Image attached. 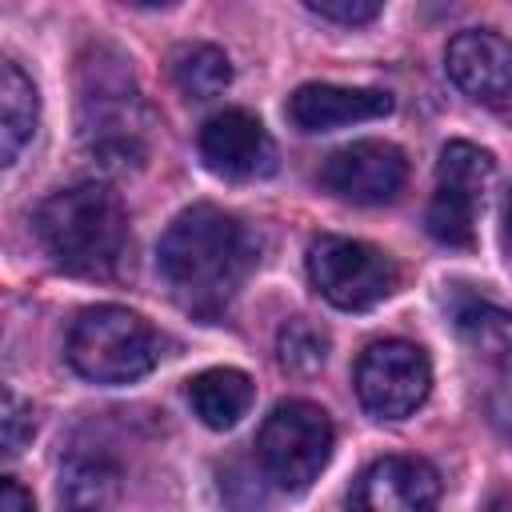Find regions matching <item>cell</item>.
<instances>
[{
  "label": "cell",
  "instance_id": "e0dca14e",
  "mask_svg": "<svg viewBox=\"0 0 512 512\" xmlns=\"http://www.w3.org/2000/svg\"><path fill=\"white\" fill-rule=\"evenodd\" d=\"M456 328L480 360H488L492 368H500L504 380H512V312L484 300H468L464 308H456Z\"/></svg>",
  "mask_w": 512,
  "mask_h": 512
},
{
  "label": "cell",
  "instance_id": "603a6c76",
  "mask_svg": "<svg viewBox=\"0 0 512 512\" xmlns=\"http://www.w3.org/2000/svg\"><path fill=\"white\" fill-rule=\"evenodd\" d=\"M488 512H512V492H500V496L488 504Z\"/></svg>",
  "mask_w": 512,
  "mask_h": 512
},
{
  "label": "cell",
  "instance_id": "9c48e42d",
  "mask_svg": "<svg viewBox=\"0 0 512 512\" xmlns=\"http://www.w3.org/2000/svg\"><path fill=\"white\" fill-rule=\"evenodd\" d=\"M408 180V160L388 140H356L320 164V184L352 204H388Z\"/></svg>",
  "mask_w": 512,
  "mask_h": 512
},
{
  "label": "cell",
  "instance_id": "44dd1931",
  "mask_svg": "<svg viewBox=\"0 0 512 512\" xmlns=\"http://www.w3.org/2000/svg\"><path fill=\"white\" fill-rule=\"evenodd\" d=\"M312 16L320 20H336V24H368L380 16L376 0H308L304 4Z\"/></svg>",
  "mask_w": 512,
  "mask_h": 512
},
{
  "label": "cell",
  "instance_id": "5b68a950",
  "mask_svg": "<svg viewBox=\"0 0 512 512\" xmlns=\"http://www.w3.org/2000/svg\"><path fill=\"white\" fill-rule=\"evenodd\" d=\"M332 420L312 400L276 404L256 432V460L284 492H304L332 456Z\"/></svg>",
  "mask_w": 512,
  "mask_h": 512
},
{
  "label": "cell",
  "instance_id": "8992f818",
  "mask_svg": "<svg viewBox=\"0 0 512 512\" xmlns=\"http://www.w3.org/2000/svg\"><path fill=\"white\" fill-rule=\"evenodd\" d=\"M492 176H496L492 152H484L468 140H448L440 148L436 192H432L428 212H424L432 240H440L448 248H468L476 240V212L484 208Z\"/></svg>",
  "mask_w": 512,
  "mask_h": 512
},
{
  "label": "cell",
  "instance_id": "6da1fadb",
  "mask_svg": "<svg viewBox=\"0 0 512 512\" xmlns=\"http://www.w3.org/2000/svg\"><path fill=\"white\" fill-rule=\"evenodd\" d=\"M248 264H252V244L244 224L212 204L184 208L156 244V268L172 300L184 312L208 320L228 308Z\"/></svg>",
  "mask_w": 512,
  "mask_h": 512
},
{
  "label": "cell",
  "instance_id": "9a60e30c",
  "mask_svg": "<svg viewBox=\"0 0 512 512\" xmlns=\"http://www.w3.org/2000/svg\"><path fill=\"white\" fill-rule=\"evenodd\" d=\"M56 492L68 512H104L120 492V468L104 452H72L60 464Z\"/></svg>",
  "mask_w": 512,
  "mask_h": 512
},
{
  "label": "cell",
  "instance_id": "3957f363",
  "mask_svg": "<svg viewBox=\"0 0 512 512\" xmlns=\"http://www.w3.org/2000/svg\"><path fill=\"white\" fill-rule=\"evenodd\" d=\"M76 92H80L76 100L80 144L88 148V156L108 172L140 168L148 156V144H144L148 116H144L128 60L108 44L88 48L76 68Z\"/></svg>",
  "mask_w": 512,
  "mask_h": 512
},
{
  "label": "cell",
  "instance_id": "7c38bea8",
  "mask_svg": "<svg viewBox=\"0 0 512 512\" xmlns=\"http://www.w3.org/2000/svg\"><path fill=\"white\" fill-rule=\"evenodd\" d=\"M452 84L480 104H512V44L488 28H464L444 48Z\"/></svg>",
  "mask_w": 512,
  "mask_h": 512
},
{
  "label": "cell",
  "instance_id": "30bf717a",
  "mask_svg": "<svg viewBox=\"0 0 512 512\" xmlns=\"http://www.w3.org/2000/svg\"><path fill=\"white\" fill-rule=\"evenodd\" d=\"M200 160L224 180H256L276 168V144L252 112L224 108L200 128Z\"/></svg>",
  "mask_w": 512,
  "mask_h": 512
},
{
  "label": "cell",
  "instance_id": "7a4b0ae2",
  "mask_svg": "<svg viewBox=\"0 0 512 512\" xmlns=\"http://www.w3.org/2000/svg\"><path fill=\"white\" fill-rule=\"evenodd\" d=\"M36 236L68 276L104 280L128 256V212L112 188L84 180L36 208Z\"/></svg>",
  "mask_w": 512,
  "mask_h": 512
},
{
  "label": "cell",
  "instance_id": "cb8c5ba5",
  "mask_svg": "<svg viewBox=\"0 0 512 512\" xmlns=\"http://www.w3.org/2000/svg\"><path fill=\"white\" fill-rule=\"evenodd\" d=\"M504 220H508V232H512V196H508V208H504Z\"/></svg>",
  "mask_w": 512,
  "mask_h": 512
},
{
  "label": "cell",
  "instance_id": "5bb4252c",
  "mask_svg": "<svg viewBox=\"0 0 512 512\" xmlns=\"http://www.w3.org/2000/svg\"><path fill=\"white\" fill-rule=\"evenodd\" d=\"M252 376L240 372V368H208L200 376L188 380V404L192 412L200 416V424L224 432V428H236L240 416L252 408Z\"/></svg>",
  "mask_w": 512,
  "mask_h": 512
},
{
  "label": "cell",
  "instance_id": "4fadbf2b",
  "mask_svg": "<svg viewBox=\"0 0 512 512\" xmlns=\"http://www.w3.org/2000/svg\"><path fill=\"white\" fill-rule=\"evenodd\" d=\"M288 120L300 132H332L360 120H380L392 112V96L380 88H344V84H300L288 96Z\"/></svg>",
  "mask_w": 512,
  "mask_h": 512
},
{
  "label": "cell",
  "instance_id": "2e32d148",
  "mask_svg": "<svg viewBox=\"0 0 512 512\" xmlns=\"http://www.w3.org/2000/svg\"><path fill=\"white\" fill-rule=\"evenodd\" d=\"M36 116H40V100L32 80L16 60H4L0 64V160L4 164H16L20 148L36 132Z\"/></svg>",
  "mask_w": 512,
  "mask_h": 512
},
{
  "label": "cell",
  "instance_id": "7402d4cb",
  "mask_svg": "<svg viewBox=\"0 0 512 512\" xmlns=\"http://www.w3.org/2000/svg\"><path fill=\"white\" fill-rule=\"evenodd\" d=\"M0 512H36L32 492H28V488H20L12 476H4V480H0Z\"/></svg>",
  "mask_w": 512,
  "mask_h": 512
},
{
  "label": "cell",
  "instance_id": "d6986e66",
  "mask_svg": "<svg viewBox=\"0 0 512 512\" xmlns=\"http://www.w3.org/2000/svg\"><path fill=\"white\" fill-rule=\"evenodd\" d=\"M276 356L288 372L296 376H312L324 368L328 360V332L320 324H312L308 316H292L280 324L276 332Z\"/></svg>",
  "mask_w": 512,
  "mask_h": 512
},
{
  "label": "cell",
  "instance_id": "52a82bcc",
  "mask_svg": "<svg viewBox=\"0 0 512 512\" xmlns=\"http://www.w3.org/2000/svg\"><path fill=\"white\" fill-rule=\"evenodd\" d=\"M308 276L316 292L344 312H364L396 292L392 256L352 236H316L308 248Z\"/></svg>",
  "mask_w": 512,
  "mask_h": 512
},
{
  "label": "cell",
  "instance_id": "ba28073f",
  "mask_svg": "<svg viewBox=\"0 0 512 512\" xmlns=\"http://www.w3.org/2000/svg\"><path fill=\"white\" fill-rule=\"evenodd\" d=\"M352 384L364 412L380 420H404L424 404L432 388V364L424 348L408 340H376L360 352Z\"/></svg>",
  "mask_w": 512,
  "mask_h": 512
},
{
  "label": "cell",
  "instance_id": "ffe728a7",
  "mask_svg": "<svg viewBox=\"0 0 512 512\" xmlns=\"http://www.w3.org/2000/svg\"><path fill=\"white\" fill-rule=\"evenodd\" d=\"M0 428H4V452H8V456H16V452L32 440V428H36V420H32V404H24L12 388H4Z\"/></svg>",
  "mask_w": 512,
  "mask_h": 512
},
{
  "label": "cell",
  "instance_id": "8fae6325",
  "mask_svg": "<svg viewBox=\"0 0 512 512\" xmlns=\"http://www.w3.org/2000/svg\"><path fill=\"white\" fill-rule=\"evenodd\" d=\"M440 476L416 456H384L360 472L348 512H436Z\"/></svg>",
  "mask_w": 512,
  "mask_h": 512
},
{
  "label": "cell",
  "instance_id": "ac0fdd59",
  "mask_svg": "<svg viewBox=\"0 0 512 512\" xmlns=\"http://www.w3.org/2000/svg\"><path fill=\"white\" fill-rule=\"evenodd\" d=\"M172 80L188 100H212L232 84V64L216 44H184L172 56Z\"/></svg>",
  "mask_w": 512,
  "mask_h": 512
},
{
  "label": "cell",
  "instance_id": "277c9868",
  "mask_svg": "<svg viewBox=\"0 0 512 512\" xmlns=\"http://www.w3.org/2000/svg\"><path fill=\"white\" fill-rule=\"evenodd\" d=\"M156 360H160L156 328L120 304L84 308L68 332V364L96 384H132L148 376Z\"/></svg>",
  "mask_w": 512,
  "mask_h": 512
}]
</instances>
